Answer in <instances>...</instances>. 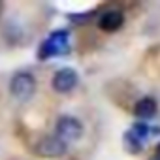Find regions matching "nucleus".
<instances>
[{
    "label": "nucleus",
    "instance_id": "obj_6",
    "mask_svg": "<svg viewBox=\"0 0 160 160\" xmlns=\"http://www.w3.org/2000/svg\"><path fill=\"white\" fill-rule=\"evenodd\" d=\"M124 23V15L119 10H108L98 17V28L104 32H115L122 27Z\"/></svg>",
    "mask_w": 160,
    "mask_h": 160
},
{
    "label": "nucleus",
    "instance_id": "obj_5",
    "mask_svg": "<svg viewBox=\"0 0 160 160\" xmlns=\"http://www.w3.org/2000/svg\"><path fill=\"white\" fill-rule=\"evenodd\" d=\"M53 89L57 92H70L75 85H77V72L72 68H60L55 75H53Z\"/></svg>",
    "mask_w": 160,
    "mask_h": 160
},
{
    "label": "nucleus",
    "instance_id": "obj_9",
    "mask_svg": "<svg viewBox=\"0 0 160 160\" xmlns=\"http://www.w3.org/2000/svg\"><path fill=\"white\" fill-rule=\"evenodd\" d=\"M136 138H139L141 141L149 136V134H152V128L149 126V124H145V122H136L134 126H132V130H130Z\"/></svg>",
    "mask_w": 160,
    "mask_h": 160
},
{
    "label": "nucleus",
    "instance_id": "obj_3",
    "mask_svg": "<svg viewBox=\"0 0 160 160\" xmlns=\"http://www.w3.org/2000/svg\"><path fill=\"white\" fill-rule=\"evenodd\" d=\"M55 132H57V138L62 139L64 143L68 141H77L79 138L83 136V124L79 119L75 117H70V115H64L57 121V126H55Z\"/></svg>",
    "mask_w": 160,
    "mask_h": 160
},
{
    "label": "nucleus",
    "instance_id": "obj_2",
    "mask_svg": "<svg viewBox=\"0 0 160 160\" xmlns=\"http://www.w3.org/2000/svg\"><path fill=\"white\" fill-rule=\"evenodd\" d=\"M10 92L15 100L19 102H27L34 96L36 92V79L27 73V72H21V73H15L10 81Z\"/></svg>",
    "mask_w": 160,
    "mask_h": 160
},
{
    "label": "nucleus",
    "instance_id": "obj_11",
    "mask_svg": "<svg viewBox=\"0 0 160 160\" xmlns=\"http://www.w3.org/2000/svg\"><path fill=\"white\" fill-rule=\"evenodd\" d=\"M151 160H156V158H154V156H152V158H151Z\"/></svg>",
    "mask_w": 160,
    "mask_h": 160
},
{
    "label": "nucleus",
    "instance_id": "obj_10",
    "mask_svg": "<svg viewBox=\"0 0 160 160\" xmlns=\"http://www.w3.org/2000/svg\"><path fill=\"white\" fill-rule=\"evenodd\" d=\"M154 158H156V160H160V143L154 147Z\"/></svg>",
    "mask_w": 160,
    "mask_h": 160
},
{
    "label": "nucleus",
    "instance_id": "obj_4",
    "mask_svg": "<svg viewBox=\"0 0 160 160\" xmlns=\"http://www.w3.org/2000/svg\"><path fill=\"white\" fill-rule=\"evenodd\" d=\"M34 151H36L38 156H43V158H58V156L66 154L68 143H64L57 136H45L36 143Z\"/></svg>",
    "mask_w": 160,
    "mask_h": 160
},
{
    "label": "nucleus",
    "instance_id": "obj_8",
    "mask_svg": "<svg viewBox=\"0 0 160 160\" xmlns=\"http://www.w3.org/2000/svg\"><path fill=\"white\" fill-rule=\"evenodd\" d=\"M124 147H126L128 152L138 154V152H141V149H143V141H141L139 138H136L132 132H126V134H124Z\"/></svg>",
    "mask_w": 160,
    "mask_h": 160
},
{
    "label": "nucleus",
    "instance_id": "obj_1",
    "mask_svg": "<svg viewBox=\"0 0 160 160\" xmlns=\"http://www.w3.org/2000/svg\"><path fill=\"white\" fill-rule=\"evenodd\" d=\"M70 51V34L66 30H57L53 32L40 47L38 57L42 60L49 58V57H58V55H66Z\"/></svg>",
    "mask_w": 160,
    "mask_h": 160
},
{
    "label": "nucleus",
    "instance_id": "obj_7",
    "mask_svg": "<svg viewBox=\"0 0 160 160\" xmlns=\"http://www.w3.org/2000/svg\"><path fill=\"white\" fill-rule=\"evenodd\" d=\"M158 111V104L152 96H143L134 106V115L139 119H152Z\"/></svg>",
    "mask_w": 160,
    "mask_h": 160
}]
</instances>
